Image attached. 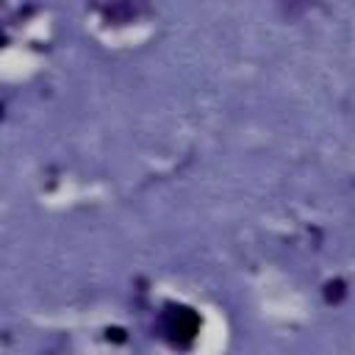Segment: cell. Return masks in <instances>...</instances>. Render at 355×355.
<instances>
[{
	"label": "cell",
	"mask_w": 355,
	"mask_h": 355,
	"mask_svg": "<svg viewBox=\"0 0 355 355\" xmlns=\"http://www.w3.org/2000/svg\"><path fill=\"white\" fill-rule=\"evenodd\" d=\"M200 333V316L189 305L166 302L161 311V336L175 347H189Z\"/></svg>",
	"instance_id": "1"
},
{
	"label": "cell",
	"mask_w": 355,
	"mask_h": 355,
	"mask_svg": "<svg viewBox=\"0 0 355 355\" xmlns=\"http://www.w3.org/2000/svg\"><path fill=\"white\" fill-rule=\"evenodd\" d=\"M130 17H133V6H130L128 0H122V3H116L114 8L105 11V19H108V22H116V25L125 22V19H130Z\"/></svg>",
	"instance_id": "2"
},
{
	"label": "cell",
	"mask_w": 355,
	"mask_h": 355,
	"mask_svg": "<svg viewBox=\"0 0 355 355\" xmlns=\"http://www.w3.org/2000/svg\"><path fill=\"white\" fill-rule=\"evenodd\" d=\"M344 294H347V288H344L341 280H330V283L324 286V300H327V302H341Z\"/></svg>",
	"instance_id": "3"
},
{
	"label": "cell",
	"mask_w": 355,
	"mask_h": 355,
	"mask_svg": "<svg viewBox=\"0 0 355 355\" xmlns=\"http://www.w3.org/2000/svg\"><path fill=\"white\" fill-rule=\"evenodd\" d=\"M313 0H283V8H286V14H300V11H305L308 6H311Z\"/></svg>",
	"instance_id": "4"
},
{
	"label": "cell",
	"mask_w": 355,
	"mask_h": 355,
	"mask_svg": "<svg viewBox=\"0 0 355 355\" xmlns=\"http://www.w3.org/2000/svg\"><path fill=\"white\" fill-rule=\"evenodd\" d=\"M3 42H6V39H3V36H0V47H3Z\"/></svg>",
	"instance_id": "5"
},
{
	"label": "cell",
	"mask_w": 355,
	"mask_h": 355,
	"mask_svg": "<svg viewBox=\"0 0 355 355\" xmlns=\"http://www.w3.org/2000/svg\"><path fill=\"white\" fill-rule=\"evenodd\" d=\"M0 119H3V105H0Z\"/></svg>",
	"instance_id": "6"
}]
</instances>
